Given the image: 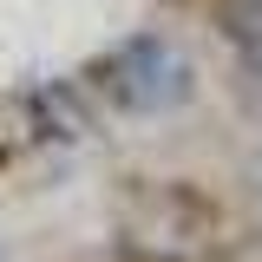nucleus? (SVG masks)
Returning <instances> with one entry per match:
<instances>
[{"mask_svg": "<svg viewBox=\"0 0 262 262\" xmlns=\"http://www.w3.org/2000/svg\"><path fill=\"white\" fill-rule=\"evenodd\" d=\"M105 85L112 98L125 105V112H170V105H184L196 85L190 59L177 53V46H164V39H131L118 46V59L105 66Z\"/></svg>", "mask_w": 262, "mask_h": 262, "instance_id": "obj_1", "label": "nucleus"}, {"mask_svg": "<svg viewBox=\"0 0 262 262\" xmlns=\"http://www.w3.org/2000/svg\"><path fill=\"white\" fill-rule=\"evenodd\" d=\"M229 39H236V53L243 66H262V0H229Z\"/></svg>", "mask_w": 262, "mask_h": 262, "instance_id": "obj_2", "label": "nucleus"}, {"mask_svg": "<svg viewBox=\"0 0 262 262\" xmlns=\"http://www.w3.org/2000/svg\"><path fill=\"white\" fill-rule=\"evenodd\" d=\"M243 92H249V105L262 112V66H243Z\"/></svg>", "mask_w": 262, "mask_h": 262, "instance_id": "obj_3", "label": "nucleus"}, {"mask_svg": "<svg viewBox=\"0 0 262 262\" xmlns=\"http://www.w3.org/2000/svg\"><path fill=\"white\" fill-rule=\"evenodd\" d=\"M249 184H256V216H262V158L249 164Z\"/></svg>", "mask_w": 262, "mask_h": 262, "instance_id": "obj_4", "label": "nucleus"}]
</instances>
